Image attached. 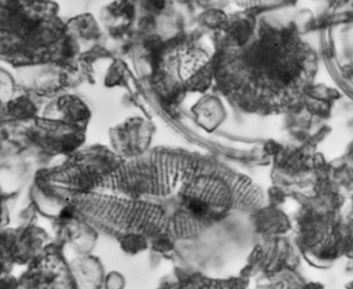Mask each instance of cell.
<instances>
[{
    "label": "cell",
    "mask_w": 353,
    "mask_h": 289,
    "mask_svg": "<svg viewBox=\"0 0 353 289\" xmlns=\"http://www.w3.org/2000/svg\"><path fill=\"white\" fill-rule=\"evenodd\" d=\"M191 208L197 214H201V213L204 212V208H204V204H201V202H193L191 204Z\"/></svg>",
    "instance_id": "obj_1"
}]
</instances>
